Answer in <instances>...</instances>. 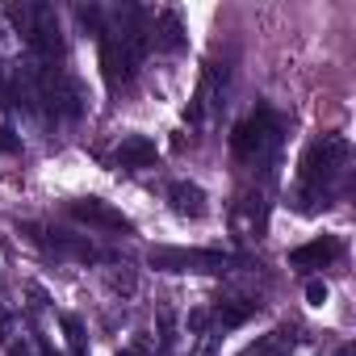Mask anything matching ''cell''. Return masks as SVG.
Here are the masks:
<instances>
[{
	"mask_svg": "<svg viewBox=\"0 0 356 356\" xmlns=\"http://www.w3.org/2000/svg\"><path fill=\"white\" fill-rule=\"evenodd\" d=\"M118 163H122V168H147V163H155V143L143 138V134L122 138V147H118Z\"/></svg>",
	"mask_w": 356,
	"mask_h": 356,
	"instance_id": "9",
	"label": "cell"
},
{
	"mask_svg": "<svg viewBox=\"0 0 356 356\" xmlns=\"http://www.w3.org/2000/svg\"><path fill=\"white\" fill-rule=\"evenodd\" d=\"M335 256H339V239L323 235V239H314V243L293 248V252H289V264H293V268H323V264H331Z\"/></svg>",
	"mask_w": 356,
	"mask_h": 356,
	"instance_id": "5",
	"label": "cell"
},
{
	"mask_svg": "<svg viewBox=\"0 0 356 356\" xmlns=\"http://www.w3.org/2000/svg\"><path fill=\"white\" fill-rule=\"evenodd\" d=\"M118 356H151V343H147V339H134V343H130V348H122Z\"/></svg>",
	"mask_w": 356,
	"mask_h": 356,
	"instance_id": "12",
	"label": "cell"
},
{
	"mask_svg": "<svg viewBox=\"0 0 356 356\" xmlns=\"http://www.w3.org/2000/svg\"><path fill=\"white\" fill-rule=\"evenodd\" d=\"M256 314V302H243V298H231V302H218L214 306V323L218 327H239Z\"/></svg>",
	"mask_w": 356,
	"mask_h": 356,
	"instance_id": "10",
	"label": "cell"
},
{
	"mask_svg": "<svg viewBox=\"0 0 356 356\" xmlns=\"http://www.w3.org/2000/svg\"><path fill=\"white\" fill-rule=\"evenodd\" d=\"M155 47H159V51H181V47H185V26H181V13L163 9V13L155 17Z\"/></svg>",
	"mask_w": 356,
	"mask_h": 356,
	"instance_id": "8",
	"label": "cell"
},
{
	"mask_svg": "<svg viewBox=\"0 0 356 356\" xmlns=\"http://www.w3.org/2000/svg\"><path fill=\"white\" fill-rule=\"evenodd\" d=\"M0 151H17V138H9V130H0Z\"/></svg>",
	"mask_w": 356,
	"mask_h": 356,
	"instance_id": "14",
	"label": "cell"
},
{
	"mask_svg": "<svg viewBox=\"0 0 356 356\" xmlns=\"http://www.w3.org/2000/svg\"><path fill=\"white\" fill-rule=\"evenodd\" d=\"M147 264L159 273H231L239 260L227 252H206V248H151Z\"/></svg>",
	"mask_w": 356,
	"mask_h": 356,
	"instance_id": "2",
	"label": "cell"
},
{
	"mask_svg": "<svg viewBox=\"0 0 356 356\" xmlns=\"http://www.w3.org/2000/svg\"><path fill=\"white\" fill-rule=\"evenodd\" d=\"M9 356H34V352H30L26 343H13V348H9Z\"/></svg>",
	"mask_w": 356,
	"mask_h": 356,
	"instance_id": "15",
	"label": "cell"
},
{
	"mask_svg": "<svg viewBox=\"0 0 356 356\" xmlns=\"http://www.w3.org/2000/svg\"><path fill=\"white\" fill-rule=\"evenodd\" d=\"M306 302H310V306H323V302H327V285H323V281H310V285H306Z\"/></svg>",
	"mask_w": 356,
	"mask_h": 356,
	"instance_id": "11",
	"label": "cell"
},
{
	"mask_svg": "<svg viewBox=\"0 0 356 356\" xmlns=\"http://www.w3.org/2000/svg\"><path fill=\"white\" fill-rule=\"evenodd\" d=\"M168 202H172L176 214H185V218H202L206 214V193L197 185H189V181H176L168 189Z\"/></svg>",
	"mask_w": 356,
	"mask_h": 356,
	"instance_id": "6",
	"label": "cell"
},
{
	"mask_svg": "<svg viewBox=\"0 0 356 356\" xmlns=\"http://www.w3.org/2000/svg\"><path fill=\"white\" fill-rule=\"evenodd\" d=\"M293 343H298V335H293L289 327H277V331L260 335L256 343H248L239 356H289V352H293Z\"/></svg>",
	"mask_w": 356,
	"mask_h": 356,
	"instance_id": "7",
	"label": "cell"
},
{
	"mask_svg": "<svg viewBox=\"0 0 356 356\" xmlns=\"http://www.w3.org/2000/svg\"><path fill=\"white\" fill-rule=\"evenodd\" d=\"M277 143H281V122L268 113V109H260V113H252L235 134H231V147H235V155L239 159H268L273 151H277Z\"/></svg>",
	"mask_w": 356,
	"mask_h": 356,
	"instance_id": "3",
	"label": "cell"
},
{
	"mask_svg": "<svg viewBox=\"0 0 356 356\" xmlns=\"http://www.w3.org/2000/svg\"><path fill=\"white\" fill-rule=\"evenodd\" d=\"M67 214H72L76 222L101 227V231H130V218H126L122 210H113V206L97 202V197H80V202H72V206H67Z\"/></svg>",
	"mask_w": 356,
	"mask_h": 356,
	"instance_id": "4",
	"label": "cell"
},
{
	"mask_svg": "<svg viewBox=\"0 0 356 356\" xmlns=\"http://www.w3.org/2000/svg\"><path fill=\"white\" fill-rule=\"evenodd\" d=\"M206 323H210V314H206V310H193V314H189V327H193V331H202Z\"/></svg>",
	"mask_w": 356,
	"mask_h": 356,
	"instance_id": "13",
	"label": "cell"
},
{
	"mask_svg": "<svg viewBox=\"0 0 356 356\" xmlns=\"http://www.w3.org/2000/svg\"><path fill=\"white\" fill-rule=\"evenodd\" d=\"M348 155H352V147H348V138H339V134H323V138H314L306 151H302V163H298V176H302V193L310 197H323L335 181H339V172L348 168Z\"/></svg>",
	"mask_w": 356,
	"mask_h": 356,
	"instance_id": "1",
	"label": "cell"
}]
</instances>
